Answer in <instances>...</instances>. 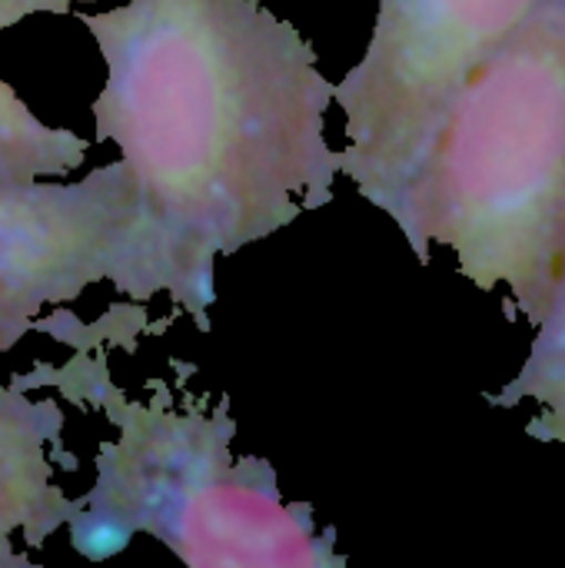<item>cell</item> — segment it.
<instances>
[{
  "label": "cell",
  "mask_w": 565,
  "mask_h": 568,
  "mask_svg": "<svg viewBox=\"0 0 565 568\" xmlns=\"http://www.w3.org/2000/svg\"><path fill=\"white\" fill-rule=\"evenodd\" d=\"M63 433V406L57 399L33 403L23 383L0 386V568H33L30 556L13 549L20 532L30 549L77 516V499H67L53 483V456Z\"/></svg>",
  "instance_id": "obj_6"
},
{
  "label": "cell",
  "mask_w": 565,
  "mask_h": 568,
  "mask_svg": "<svg viewBox=\"0 0 565 568\" xmlns=\"http://www.w3.org/2000/svg\"><path fill=\"white\" fill-rule=\"evenodd\" d=\"M133 176L123 160L77 183L20 180L0 170V356L40 313L67 306L93 283L133 286Z\"/></svg>",
  "instance_id": "obj_5"
},
{
  "label": "cell",
  "mask_w": 565,
  "mask_h": 568,
  "mask_svg": "<svg viewBox=\"0 0 565 568\" xmlns=\"http://www.w3.org/2000/svg\"><path fill=\"white\" fill-rule=\"evenodd\" d=\"M486 403L496 409H516L523 403L536 406L526 436L539 443H565V276L546 320L536 326L519 373L500 393H486Z\"/></svg>",
  "instance_id": "obj_8"
},
{
  "label": "cell",
  "mask_w": 565,
  "mask_h": 568,
  "mask_svg": "<svg viewBox=\"0 0 565 568\" xmlns=\"http://www.w3.org/2000/svg\"><path fill=\"white\" fill-rule=\"evenodd\" d=\"M63 379L103 406L117 429L97 456V483L77 499L70 542L87 559H107L137 532L163 542L193 568H343L336 532L313 526V506L280 499L266 459L230 456L236 423L226 399L216 413H176L157 396L130 403L103 376L73 363Z\"/></svg>",
  "instance_id": "obj_3"
},
{
  "label": "cell",
  "mask_w": 565,
  "mask_h": 568,
  "mask_svg": "<svg viewBox=\"0 0 565 568\" xmlns=\"http://www.w3.org/2000/svg\"><path fill=\"white\" fill-rule=\"evenodd\" d=\"M77 3L90 0H0V37L13 23L33 13H73ZM90 146L83 136L63 126H47L10 83L0 80V170L20 180L63 176L80 170Z\"/></svg>",
  "instance_id": "obj_7"
},
{
  "label": "cell",
  "mask_w": 565,
  "mask_h": 568,
  "mask_svg": "<svg viewBox=\"0 0 565 568\" xmlns=\"http://www.w3.org/2000/svg\"><path fill=\"white\" fill-rule=\"evenodd\" d=\"M107 83L97 140L133 176V303L167 293L206 329L216 260L333 203V83L260 0H127L73 10Z\"/></svg>",
  "instance_id": "obj_1"
},
{
  "label": "cell",
  "mask_w": 565,
  "mask_h": 568,
  "mask_svg": "<svg viewBox=\"0 0 565 568\" xmlns=\"http://www.w3.org/2000/svg\"><path fill=\"white\" fill-rule=\"evenodd\" d=\"M396 226L426 266L506 290L509 320L539 326L565 276V0H546L443 110Z\"/></svg>",
  "instance_id": "obj_2"
},
{
  "label": "cell",
  "mask_w": 565,
  "mask_h": 568,
  "mask_svg": "<svg viewBox=\"0 0 565 568\" xmlns=\"http://www.w3.org/2000/svg\"><path fill=\"white\" fill-rule=\"evenodd\" d=\"M546 0H380L360 63L333 83L340 173L400 220L410 176L456 90Z\"/></svg>",
  "instance_id": "obj_4"
}]
</instances>
